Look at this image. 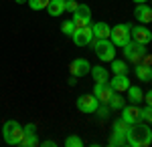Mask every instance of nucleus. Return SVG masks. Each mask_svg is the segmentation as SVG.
Returning a JSON list of instances; mask_svg holds the SVG:
<instances>
[{"label":"nucleus","instance_id":"16","mask_svg":"<svg viewBox=\"0 0 152 147\" xmlns=\"http://www.w3.org/2000/svg\"><path fill=\"white\" fill-rule=\"evenodd\" d=\"M89 26H91L94 38H110L112 26H110L107 22H95V24H89Z\"/></svg>","mask_w":152,"mask_h":147},{"label":"nucleus","instance_id":"25","mask_svg":"<svg viewBox=\"0 0 152 147\" xmlns=\"http://www.w3.org/2000/svg\"><path fill=\"white\" fill-rule=\"evenodd\" d=\"M140 121H144V123H152V107L150 105L140 107Z\"/></svg>","mask_w":152,"mask_h":147},{"label":"nucleus","instance_id":"29","mask_svg":"<svg viewBox=\"0 0 152 147\" xmlns=\"http://www.w3.org/2000/svg\"><path fill=\"white\" fill-rule=\"evenodd\" d=\"M95 113L99 115L102 119H107V117H110V107H107L105 103H102V105L97 107V111H95Z\"/></svg>","mask_w":152,"mask_h":147},{"label":"nucleus","instance_id":"13","mask_svg":"<svg viewBox=\"0 0 152 147\" xmlns=\"http://www.w3.org/2000/svg\"><path fill=\"white\" fill-rule=\"evenodd\" d=\"M23 147H35L39 145V137H37V125L35 123H28L24 125V139L23 143H20Z\"/></svg>","mask_w":152,"mask_h":147},{"label":"nucleus","instance_id":"17","mask_svg":"<svg viewBox=\"0 0 152 147\" xmlns=\"http://www.w3.org/2000/svg\"><path fill=\"white\" fill-rule=\"evenodd\" d=\"M89 75L94 77L95 83H107V81H110V73H107V68L102 67V65H95V67H91Z\"/></svg>","mask_w":152,"mask_h":147},{"label":"nucleus","instance_id":"24","mask_svg":"<svg viewBox=\"0 0 152 147\" xmlns=\"http://www.w3.org/2000/svg\"><path fill=\"white\" fill-rule=\"evenodd\" d=\"M107 145H110V147L126 145V137H122V135H118V133H114V131H112V135H110V139H107Z\"/></svg>","mask_w":152,"mask_h":147},{"label":"nucleus","instance_id":"30","mask_svg":"<svg viewBox=\"0 0 152 147\" xmlns=\"http://www.w3.org/2000/svg\"><path fill=\"white\" fill-rule=\"evenodd\" d=\"M77 6H79V4H77L75 0H65V12H73Z\"/></svg>","mask_w":152,"mask_h":147},{"label":"nucleus","instance_id":"35","mask_svg":"<svg viewBox=\"0 0 152 147\" xmlns=\"http://www.w3.org/2000/svg\"><path fill=\"white\" fill-rule=\"evenodd\" d=\"M150 127H152V123H150Z\"/></svg>","mask_w":152,"mask_h":147},{"label":"nucleus","instance_id":"33","mask_svg":"<svg viewBox=\"0 0 152 147\" xmlns=\"http://www.w3.org/2000/svg\"><path fill=\"white\" fill-rule=\"evenodd\" d=\"M132 2H136V4H146L148 0H132Z\"/></svg>","mask_w":152,"mask_h":147},{"label":"nucleus","instance_id":"21","mask_svg":"<svg viewBox=\"0 0 152 147\" xmlns=\"http://www.w3.org/2000/svg\"><path fill=\"white\" fill-rule=\"evenodd\" d=\"M112 73H114V75H126V73H128V61L114 58V61H112Z\"/></svg>","mask_w":152,"mask_h":147},{"label":"nucleus","instance_id":"31","mask_svg":"<svg viewBox=\"0 0 152 147\" xmlns=\"http://www.w3.org/2000/svg\"><path fill=\"white\" fill-rule=\"evenodd\" d=\"M144 99H146V105H150V107H152V89L144 95Z\"/></svg>","mask_w":152,"mask_h":147},{"label":"nucleus","instance_id":"8","mask_svg":"<svg viewBox=\"0 0 152 147\" xmlns=\"http://www.w3.org/2000/svg\"><path fill=\"white\" fill-rule=\"evenodd\" d=\"M71 14H73L71 20L75 22V26H89L91 24V8L87 4H79Z\"/></svg>","mask_w":152,"mask_h":147},{"label":"nucleus","instance_id":"3","mask_svg":"<svg viewBox=\"0 0 152 147\" xmlns=\"http://www.w3.org/2000/svg\"><path fill=\"white\" fill-rule=\"evenodd\" d=\"M94 50L102 63H112L116 57V46L110 38H94Z\"/></svg>","mask_w":152,"mask_h":147},{"label":"nucleus","instance_id":"1","mask_svg":"<svg viewBox=\"0 0 152 147\" xmlns=\"http://www.w3.org/2000/svg\"><path fill=\"white\" fill-rule=\"evenodd\" d=\"M152 143V127L150 123H132L128 127V133H126V145L130 147H146Z\"/></svg>","mask_w":152,"mask_h":147},{"label":"nucleus","instance_id":"32","mask_svg":"<svg viewBox=\"0 0 152 147\" xmlns=\"http://www.w3.org/2000/svg\"><path fill=\"white\" fill-rule=\"evenodd\" d=\"M43 145H45V147H55V145H57V143H55L53 139H51V141H49V139H47V141H43Z\"/></svg>","mask_w":152,"mask_h":147},{"label":"nucleus","instance_id":"9","mask_svg":"<svg viewBox=\"0 0 152 147\" xmlns=\"http://www.w3.org/2000/svg\"><path fill=\"white\" fill-rule=\"evenodd\" d=\"M89 71H91V65H89V61L87 58H73L69 65V73L73 77H77V79H81V77H87L89 75Z\"/></svg>","mask_w":152,"mask_h":147},{"label":"nucleus","instance_id":"2","mask_svg":"<svg viewBox=\"0 0 152 147\" xmlns=\"http://www.w3.org/2000/svg\"><path fill=\"white\" fill-rule=\"evenodd\" d=\"M2 137L8 145H20L24 139V127L18 121H4L2 125Z\"/></svg>","mask_w":152,"mask_h":147},{"label":"nucleus","instance_id":"23","mask_svg":"<svg viewBox=\"0 0 152 147\" xmlns=\"http://www.w3.org/2000/svg\"><path fill=\"white\" fill-rule=\"evenodd\" d=\"M124 105H126L124 97H122L120 93L114 91V95H112V97H110V101H107V107H110V109H122Z\"/></svg>","mask_w":152,"mask_h":147},{"label":"nucleus","instance_id":"34","mask_svg":"<svg viewBox=\"0 0 152 147\" xmlns=\"http://www.w3.org/2000/svg\"><path fill=\"white\" fill-rule=\"evenodd\" d=\"M14 2H16V4H24L26 0H14Z\"/></svg>","mask_w":152,"mask_h":147},{"label":"nucleus","instance_id":"7","mask_svg":"<svg viewBox=\"0 0 152 147\" xmlns=\"http://www.w3.org/2000/svg\"><path fill=\"white\" fill-rule=\"evenodd\" d=\"M97 107H99V101H97V97H95L94 93L91 95H81V97H77V109L85 115H91L97 111Z\"/></svg>","mask_w":152,"mask_h":147},{"label":"nucleus","instance_id":"5","mask_svg":"<svg viewBox=\"0 0 152 147\" xmlns=\"http://www.w3.org/2000/svg\"><path fill=\"white\" fill-rule=\"evenodd\" d=\"M124 57H126V61H130L132 65L142 63V58L146 57V45H140V43H136V40H130L128 45L124 46Z\"/></svg>","mask_w":152,"mask_h":147},{"label":"nucleus","instance_id":"11","mask_svg":"<svg viewBox=\"0 0 152 147\" xmlns=\"http://www.w3.org/2000/svg\"><path fill=\"white\" fill-rule=\"evenodd\" d=\"M120 111H122V119H124L128 125L138 123V121H140V105L130 103V105H124Z\"/></svg>","mask_w":152,"mask_h":147},{"label":"nucleus","instance_id":"18","mask_svg":"<svg viewBox=\"0 0 152 147\" xmlns=\"http://www.w3.org/2000/svg\"><path fill=\"white\" fill-rule=\"evenodd\" d=\"M126 93H128L130 103H134V105H140V103L144 101V93H142V89L138 87V85H130Z\"/></svg>","mask_w":152,"mask_h":147},{"label":"nucleus","instance_id":"14","mask_svg":"<svg viewBox=\"0 0 152 147\" xmlns=\"http://www.w3.org/2000/svg\"><path fill=\"white\" fill-rule=\"evenodd\" d=\"M134 16H136V20H138L140 24L152 22V6H148V4H136Z\"/></svg>","mask_w":152,"mask_h":147},{"label":"nucleus","instance_id":"28","mask_svg":"<svg viewBox=\"0 0 152 147\" xmlns=\"http://www.w3.org/2000/svg\"><path fill=\"white\" fill-rule=\"evenodd\" d=\"M49 2L51 0H28V6L33 8V10H43V8H47Z\"/></svg>","mask_w":152,"mask_h":147},{"label":"nucleus","instance_id":"10","mask_svg":"<svg viewBox=\"0 0 152 147\" xmlns=\"http://www.w3.org/2000/svg\"><path fill=\"white\" fill-rule=\"evenodd\" d=\"M132 40L140 43V45H150L152 43V32L150 28H146L144 24H138V26H132Z\"/></svg>","mask_w":152,"mask_h":147},{"label":"nucleus","instance_id":"6","mask_svg":"<svg viewBox=\"0 0 152 147\" xmlns=\"http://www.w3.org/2000/svg\"><path fill=\"white\" fill-rule=\"evenodd\" d=\"M75 46H89L94 43V32H91V26H77L75 32L71 34Z\"/></svg>","mask_w":152,"mask_h":147},{"label":"nucleus","instance_id":"22","mask_svg":"<svg viewBox=\"0 0 152 147\" xmlns=\"http://www.w3.org/2000/svg\"><path fill=\"white\" fill-rule=\"evenodd\" d=\"M128 127L130 125L120 117V119H114V127H112V131L114 133H118V135H122V137H126V133H128Z\"/></svg>","mask_w":152,"mask_h":147},{"label":"nucleus","instance_id":"26","mask_svg":"<svg viewBox=\"0 0 152 147\" xmlns=\"http://www.w3.org/2000/svg\"><path fill=\"white\" fill-rule=\"evenodd\" d=\"M65 147H83V139L79 135H69L65 139Z\"/></svg>","mask_w":152,"mask_h":147},{"label":"nucleus","instance_id":"27","mask_svg":"<svg viewBox=\"0 0 152 147\" xmlns=\"http://www.w3.org/2000/svg\"><path fill=\"white\" fill-rule=\"evenodd\" d=\"M75 28H77V26H75V22H73V20H65V22H61V32L63 34H73L75 32Z\"/></svg>","mask_w":152,"mask_h":147},{"label":"nucleus","instance_id":"12","mask_svg":"<svg viewBox=\"0 0 152 147\" xmlns=\"http://www.w3.org/2000/svg\"><path fill=\"white\" fill-rule=\"evenodd\" d=\"M94 95L97 97L99 103H105V105H107L110 97L114 95V89L110 87V83H95L94 85Z\"/></svg>","mask_w":152,"mask_h":147},{"label":"nucleus","instance_id":"19","mask_svg":"<svg viewBox=\"0 0 152 147\" xmlns=\"http://www.w3.org/2000/svg\"><path fill=\"white\" fill-rule=\"evenodd\" d=\"M47 10H49V16H61L65 12V0H51Z\"/></svg>","mask_w":152,"mask_h":147},{"label":"nucleus","instance_id":"15","mask_svg":"<svg viewBox=\"0 0 152 147\" xmlns=\"http://www.w3.org/2000/svg\"><path fill=\"white\" fill-rule=\"evenodd\" d=\"M107 83H110V87L116 91V93H126L128 87H130V79L126 75H114Z\"/></svg>","mask_w":152,"mask_h":147},{"label":"nucleus","instance_id":"20","mask_svg":"<svg viewBox=\"0 0 152 147\" xmlns=\"http://www.w3.org/2000/svg\"><path fill=\"white\" fill-rule=\"evenodd\" d=\"M136 77L140 81H152V67L144 65V63H138L136 65Z\"/></svg>","mask_w":152,"mask_h":147},{"label":"nucleus","instance_id":"4","mask_svg":"<svg viewBox=\"0 0 152 147\" xmlns=\"http://www.w3.org/2000/svg\"><path fill=\"white\" fill-rule=\"evenodd\" d=\"M132 28H130V24L122 22V24H116L114 28H112V32H110V40L114 43V46H124L128 45L130 40H132V32H130Z\"/></svg>","mask_w":152,"mask_h":147}]
</instances>
